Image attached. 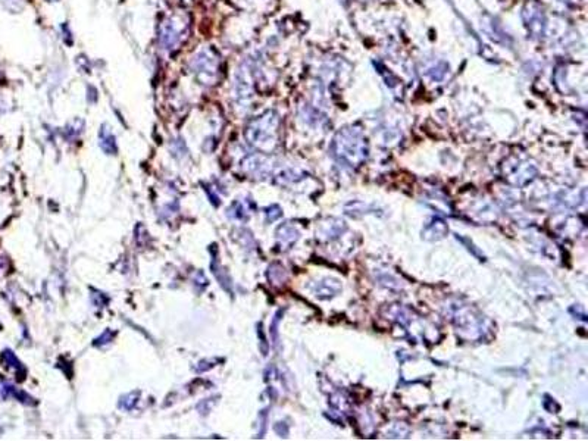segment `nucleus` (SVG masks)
Here are the masks:
<instances>
[{"instance_id": "ddd939ff", "label": "nucleus", "mask_w": 588, "mask_h": 441, "mask_svg": "<svg viewBox=\"0 0 588 441\" xmlns=\"http://www.w3.org/2000/svg\"><path fill=\"white\" fill-rule=\"evenodd\" d=\"M112 338H113V334H112V331H109V330H106L100 337L97 338L96 341H94V344L96 346H99V344H106V343H110L112 341Z\"/></svg>"}, {"instance_id": "20e7f679", "label": "nucleus", "mask_w": 588, "mask_h": 441, "mask_svg": "<svg viewBox=\"0 0 588 441\" xmlns=\"http://www.w3.org/2000/svg\"><path fill=\"white\" fill-rule=\"evenodd\" d=\"M274 128L275 119H271L269 115H265L247 128V138L255 146H265L267 143H271V140H274Z\"/></svg>"}, {"instance_id": "f03ea898", "label": "nucleus", "mask_w": 588, "mask_h": 441, "mask_svg": "<svg viewBox=\"0 0 588 441\" xmlns=\"http://www.w3.org/2000/svg\"><path fill=\"white\" fill-rule=\"evenodd\" d=\"M188 34V19L181 15H169L159 25V44L168 52L177 50Z\"/></svg>"}, {"instance_id": "9b49d317", "label": "nucleus", "mask_w": 588, "mask_h": 441, "mask_svg": "<svg viewBox=\"0 0 588 441\" xmlns=\"http://www.w3.org/2000/svg\"><path fill=\"white\" fill-rule=\"evenodd\" d=\"M137 399H138V393H137V391H133V393L127 394V396L121 400L119 406H121L122 409H125V411H130V409H133L134 405L137 403Z\"/></svg>"}, {"instance_id": "7ed1b4c3", "label": "nucleus", "mask_w": 588, "mask_h": 441, "mask_svg": "<svg viewBox=\"0 0 588 441\" xmlns=\"http://www.w3.org/2000/svg\"><path fill=\"white\" fill-rule=\"evenodd\" d=\"M452 319L457 331L468 333L471 340L482 337L484 334V318L478 315L471 306H455Z\"/></svg>"}, {"instance_id": "f8f14e48", "label": "nucleus", "mask_w": 588, "mask_h": 441, "mask_svg": "<svg viewBox=\"0 0 588 441\" xmlns=\"http://www.w3.org/2000/svg\"><path fill=\"white\" fill-rule=\"evenodd\" d=\"M265 213H267L268 216V221H275V219H278L280 216H281V209L278 208L277 205H274V206H271V208H268L267 210H265Z\"/></svg>"}, {"instance_id": "39448f33", "label": "nucleus", "mask_w": 588, "mask_h": 441, "mask_svg": "<svg viewBox=\"0 0 588 441\" xmlns=\"http://www.w3.org/2000/svg\"><path fill=\"white\" fill-rule=\"evenodd\" d=\"M447 231H449V228H447L446 222L443 219L434 216L424 227L422 234H424V237L427 240H440V238H443L447 234Z\"/></svg>"}, {"instance_id": "9d476101", "label": "nucleus", "mask_w": 588, "mask_h": 441, "mask_svg": "<svg viewBox=\"0 0 588 441\" xmlns=\"http://www.w3.org/2000/svg\"><path fill=\"white\" fill-rule=\"evenodd\" d=\"M1 362H4V365L7 366V368H12V369H15L16 372H18V375H19V371H22V372H25V369H24V366H22V364L18 361V358L10 352V350H4L3 353H1Z\"/></svg>"}, {"instance_id": "f257e3e1", "label": "nucleus", "mask_w": 588, "mask_h": 441, "mask_svg": "<svg viewBox=\"0 0 588 441\" xmlns=\"http://www.w3.org/2000/svg\"><path fill=\"white\" fill-rule=\"evenodd\" d=\"M190 69L199 84L212 87L221 79V57L212 47L202 49L191 57Z\"/></svg>"}, {"instance_id": "6e6552de", "label": "nucleus", "mask_w": 588, "mask_h": 441, "mask_svg": "<svg viewBox=\"0 0 588 441\" xmlns=\"http://www.w3.org/2000/svg\"><path fill=\"white\" fill-rule=\"evenodd\" d=\"M99 138H100V147L106 155H115L116 153V141H115V135L110 132V130L107 128L106 125H103L100 128L99 132Z\"/></svg>"}, {"instance_id": "1a4fd4ad", "label": "nucleus", "mask_w": 588, "mask_h": 441, "mask_svg": "<svg viewBox=\"0 0 588 441\" xmlns=\"http://www.w3.org/2000/svg\"><path fill=\"white\" fill-rule=\"evenodd\" d=\"M277 235H278V238L281 240V243L286 244V246H292L294 241L298 238V233L294 230L292 225H283V227H280V230L277 231Z\"/></svg>"}, {"instance_id": "423d86ee", "label": "nucleus", "mask_w": 588, "mask_h": 441, "mask_svg": "<svg viewBox=\"0 0 588 441\" xmlns=\"http://www.w3.org/2000/svg\"><path fill=\"white\" fill-rule=\"evenodd\" d=\"M9 397H15V399H18L19 402H22L25 405H34L32 397H29L27 393L19 391L18 389H15L13 386H10L7 381L0 378V399L4 400V399H9Z\"/></svg>"}, {"instance_id": "0eeeda50", "label": "nucleus", "mask_w": 588, "mask_h": 441, "mask_svg": "<svg viewBox=\"0 0 588 441\" xmlns=\"http://www.w3.org/2000/svg\"><path fill=\"white\" fill-rule=\"evenodd\" d=\"M340 291V284L334 280H323L316 283V287L313 288V293L319 299H329L335 296Z\"/></svg>"}]
</instances>
